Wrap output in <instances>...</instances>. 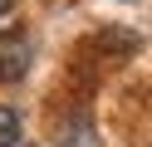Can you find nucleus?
Instances as JSON below:
<instances>
[{
    "instance_id": "obj_1",
    "label": "nucleus",
    "mask_w": 152,
    "mask_h": 147,
    "mask_svg": "<svg viewBox=\"0 0 152 147\" xmlns=\"http://www.w3.org/2000/svg\"><path fill=\"white\" fill-rule=\"evenodd\" d=\"M30 59H34L30 34H0V83L25 78V74H30Z\"/></svg>"
},
{
    "instance_id": "obj_2",
    "label": "nucleus",
    "mask_w": 152,
    "mask_h": 147,
    "mask_svg": "<svg viewBox=\"0 0 152 147\" xmlns=\"http://www.w3.org/2000/svg\"><path fill=\"white\" fill-rule=\"evenodd\" d=\"M15 142H20V118L10 108H0V147H15Z\"/></svg>"
},
{
    "instance_id": "obj_3",
    "label": "nucleus",
    "mask_w": 152,
    "mask_h": 147,
    "mask_svg": "<svg viewBox=\"0 0 152 147\" xmlns=\"http://www.w3.org/2000/svg\"><path fill=\"white\" fill-rule=\"evenodd\" d=\"M10 5H15V0H0V20H5V15H10Z\"/></svg>"
}]
</instances>
